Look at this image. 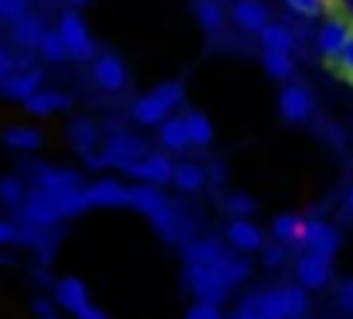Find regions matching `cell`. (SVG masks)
Here are the masks:
<instances>
[{"mask_svg": "<svg viewBox=\"0 0 353 319\" xmlns=\"http://www.w3.org/2000/svg\"><path fill=\"white\" fill-rule=\"evenodd\" d=\"M55 31L62 35V41H65V48H69V59H79V62L97 59V41H93L86 21H83L76 10L59 14V28H55Z\"/></svg>", "mask_w": 353, "mask_h": 319, "instance_id": "obj_1", "label": "cell"}, {"mask_svg": "<svg viewBox=\"0 0 353 319\" xmlns=\"http://www.w3.org/2000/svg\"><path fill=\"white\" fill-rule=\"evenodd\" d=\"M278 113L288 124H309L316 117V97H312V90L302 86V83H285L281 93H278Z\"/></svg>", "mask_w": 353, "mask_h": 319, "instance_id": "obj_2", "label": "cell"}, {"mask_svg": "<svg viewBox=\"0 0 353 319\" xmlns=\"http://www.w3.org/2000/svg\"><path fill=\"white\" fill-rule=\"evenodd\" d=\"M21 220L28 223V226H41V230H55L59 226V220H62V213L55 206V200H52V193H45V189H28V196H24V203H21Z\"/></svg>", "mask_w": 353, "mask_h": 319, "instance_id": "obj_3", "label": "cell"}, {"mask_svg": "<svg viewBox=\"0 0 353 319\" xmlns=\"http://www.w3.org/2000/svg\"><path fill=\"white\" fill-rule=\"evenodd\" d=\"M93 83L103 90V93H123L130 86V72H127V62L120 59L117 52H103L93 59Z\"/></svg>", "mask_w": 353, "mask_h": 319, "instance_id": "obj_4", "label": "cell"}, {"mask_svg": "<svg viewBox=\"0 0 353 319\" xmlns=\"http://www.w3.org/2000/svg\"><path fill=\"white\" fill-rule=\"evenodd\" d=\"M353 35V24L347 17H336V14H330L326 17V24L319 28V35H316V48H319V55L333 66L336 59H340V52L347 48V41H350Z\"/></svg>", "mask_w": 353, "mask_h": 319, "instance_id": "obj_5", "label": "cell"}, {"mask_svg": "<svg viewBox=\"0 0 353 319\" xmlns=\"http://www.w3.org/2000/svg\"><path fill=\"white\" fill-rule=\"evenodd\" d=\"M295 278H299V285L309 289V292L326 289L330 278H333V258L316 254V251H302V258L295 261Z\"/></svg>", "mask_w": 353, "mask_h": 319, "instance_id": "obj_6", "label": "cell"}, {"mask_svg": "<svg viewBox=\"0 0 353 319\" xmlns=\"http://www.w3.org/2000/svg\"><path fill=\"white\" fill-rule=\"evenodd\" d=\"M123 175H130L134 182H151V186H168L175 175V162L168 155H144L137 162H130L123 168Z\"/></svg>", "mask_w": 353, "mask_h": 319, "instance_id": "obj_7", "label": "cell"}, {"mask_svg": "<svg viewBox=\"0 0 353 319\" xmlns=\"http://www.w3.org/2000/svg\"><path fill=\"white\" fill-rule=\"evenodd\" d=\"M86 203H90V210L130 206V186H123L120 179H97L86 186Z\"/></svg>", "mask_w": 353, "mask_h": 319, "instance_id": "obj_8", "label": "cell"}, {"mask_svg": "<svg viewBox=\"0 0 353 319\" xmlns=\"http://www.w3.org/2000/svg\"><path fill=\"white\" fill-rule=\"evenodd\" d=\"M227 244L234 247L236 254H257L264 247V233L250 216H230L227 223Z\"/></svg>", "mask_w": 353, "mask_h": 319, "instance_id": "obj_9", "label": "cell"}, {"mask_svg": "<svg viewBox=\"0 0 353 319\" xmlns=\"http://www.w3.org/2000/svg\"><path fill=\"white\" fill-rule=\"evenodd\" d=\"M230 21H234L236 31H243V35H261L271 24V14H268L264 0H234Z\"/></svg>", "mask_w": 353, "mask_h": 319, "instance_id": "obj_10", "label": "cell"}, {"mask_svg": "<svg viewBox=\"0 0 353 319\" xmlns=\"http://www.w3.org/2000/svg\"><path fill=\"white\" fill-rule=\"evenodd\" d=\"M52 302L59 306V309H65V313H83L93 299H90V289H86V282L83 278H76V275H69V278H59L55 282V289H52Z\"/></svg>", "mask_w": 353, "mask_h": 319, "instance_id": "obj_11", "label": "cell"}, {"mask_svg": "<svg viewBox=\"0 0 353 319\" xmlns=\"http://www.w3.org/2000/svg\"><path fill=\"white\" fill-rule=\"evenodd\" d=\"M34 186L45 193H65V189H86L83 172L76 168H55V165H38L34 168Z\"/></svg>", "mask_w": 353, "mask_h": 319, "instance_id": "obj_12", "label": "cell"}, {"mask_svg": "<svg viewBox=\"0 0 353 319\" xmlns=\"http://www.w3.org/2000/svg\"><path fill=\"white\" fill-rule=\"evenodd\" d=\"M299 247L333 258V254L340 251V233H336L326 220H305V233H302V244H299Z\"/></svg>", "mask_w": 353, "mask_h": 319, "instance_id": "obj_13", "label": "cell"}, {"mask_svg": "<svg viewBox=\"0 0 353 319\" xmlns=\"http://www.w3.org/2000/svg\"><path fill=\"white\" fill-rule=\"evenodd\" d=\"M185 285L192 289V296L196 299H203V302H223L227 299V289L216 282V275H213V268H206V264H192V268H185Z\"/></svg>", "mask_w": 353, "mask_h": 319, "instance_id": "obj_14", "label": "cell"}, {"mask_svg": "<svg viewBox=\"0 0 353 319\" xmlns=\"http://www.w3.org/2000/svg\"><path fill=\"white\" fill-rule=\"evenodd\" d=\"M45 86V72L41 69H14L7 79H0V97L7 100H28L31 93H38Z\"/></svg>", "mask_w": 353, "mask_h": 319, "instance_id": "obj_15", "label": "cell"}, {"mask_svg": "<svg viewBox=\"0 0 353 319\" xmlns=\"http://www.w3.org/2000/svg\"><path fill=\"white\" fill-rule=\"evenodd\" d=\"M206 268H213V275H216V282L230 292L236 289L240 282H247V275H250V261L243 258V254H230V251H223L213 264H206Z\"/></svg>", "mask_w": 353, "mask_h": 319, "instance_id": "obj_16", "label": "cell"}, {"mask_svg": "<svg viewBox=\"0 0 353 319\" xmlns=\"http://www.w3.org/2000/svg\"><path fill=\"white\" fill-rule=\"evenodd\" d=\"M130 117H134V124H141V127H161V124L172 117V106L151 90V93H144V97H137V100L130 104Z\"/></svg>", "mask_w": 353, "mask_h": 319, "instance_id": "obj_17", "label": "cell"}, {"mask_svg": "<svg viewBox=\"0 0 353 319\" xmlns=\"http://www.w3.org/2000/svg\"><path fill=\"white\" fill-rule=\"evenodd\" d=\"M227 247H223V240H216V237H192V240H185L182 244V261H185V268H192V264H213L220 254H223Z\"/></svg>", "mask_w": 353, "mask_h": 319, "instance_id": "obj_18", "label": "cell"}, {"mask_svg": "<svg viewBox=\"0 0 353 319\" xmlns=\"http://www.w3.org/2000/svg\"><path fill=\"white\" fill-rule=\"evenodd\" d=\"M10 31H14V45L17 48H24V52H38V41L45 38V21L38 17V14H24L17 24H10Z\"/></svg>", "mask_w": 353, "mask_h": 319, "instance_id": "obj_19", "label": "cell"}, {"mask_svg": "<svg viewBox=\"0 0 353 319\" xmlns=\"http://www.w3.org/2000/svg\"><path fill=\"white\" fill-rule=\"evenodd\" d=\"M69 141H72V148H76L79 155H90V151H100L103 134H100V127H97L93 120L76 117V120L69 124Z\"/></svg>", "mask_w": 353, "mask_h": 319, "instance_id": "obj_20", "label": "cell"}, {"mask_svg": "<svg viewBox=\"0 0 353 319\" xmlns=\"http://www.w3.org/2000/svg\"><path fill=\"white\" fill-rule=\"evenodd\" d=\"M206 182H210V175H206V168L199 165V162H179L175 165V175H172V186L179 189V193H203L206 189Z\"/></svg>", "mask_w": 353, "mask_h": 319, "instance_id": "obj_21", "label": "cell"}, {"mask_svg": "<svg viewBox=\"0 0 353 319\" xmlns=\"http://www.w3.org/2000/svg\"><path fill=\"white\" fill-rule=\"evenodd\" d=\"M65 106H69V97H65V93L45 90V86L24 100V110H28L31 117H52V113H59V110H65Z\"/></svg>", "mask_w": 353, "mask_h": 319, "instance_id": "obj_22", "label": "cell"}, {"mask_svg": "<svg viewBox=\"0 0 353 319\" xmlns=\"http://www.w3.org/2000/svg\"><path fill=\"white\" fill-rule=\"evenodd\" d=\"M271 233H274L278 244L299 247V244H302V233H305V216H299V213H281V216L271 223Z\"/></svg>", "mask_w": 353, "mask_h": 319, "instance_id": "obj_23", "label": "cell"}, {"mask_svg": "<svg viewBox=\"0 0 353 319\" xmlns=\"http://www.w3.org/2000/svg\"><path fill=\"white\" fill-rule=\"evenodd\" d=\"M257 38H261V48L264 52H295V31L285 21H271Z\"/></svg>", "mask_w": 353, "mask_h": 319, "instance_id": "obj_24", "label": "cell"}, {"mask_svg": "<svg viewBox=\"0 0 353 319\" xmlns=\"http://www.w3.org/2000/svg\"><path fill=\"white\" fill-rule=\"evenodd\" d=\"M185 127H189L192 148H210L213 137H216V127H213V120H210L203 110H189V113H185Z\"/></svg>", "mask_w": 353, "mask_h": 319, "instance_id": "obj_25", "label": "cell"}, {"mask_svg": "<svg viewBox=\"0 0 353 319\" xmlns=\"http://www.w3.org/2000/svg\"><path fill=\"white\" fill-rule=\"evenodd\" d=\"M41 130L38 127H28V124H14L3 130V144L14 148V151H38L41 148Z\"/></svg>", "mask_w": 353, "mask_h": 319, "instance_id": "obj_26", "label": "cell"}, {"mask_svg": "<svg viewBox=\"0 0 353 319\" xmlns=\"http://www.w3.org/2000/svg\"><path fill=\"white\" fill-rule=\"evenodd\" d=\"M161 148H165V151H185V148H192L185 117H168V120L161 124Z\"/></svg>", "mask_w": 353, "mask_h": 319, "instance_id": "obj_27", "label": "cell"}, {"mask_svg": "<svg viewBox=\"0 0 353 319\" xmlns=\"http://www.w3.org/2000/svg\"><path fill=\"white\" fill-rule=\"evenodd\" d=\"M261 62H264V72L278 83H288L295 76V55L292 52H264Z\"/></svg>", "mask_w": 353, "mask_h": 319, "instance_id": "obj_28", "label": "cell"}, {"mask_svg": "<svg viewBox=\"0 0 353 319\" xmlns=\"http://www.w3.org/2000/svg\"><path fill=\"white\" fill-rule=\"evenodd\" d=\"M192 10H196V24L206 35H216L223 28V7H220V0H196Z\"/></svg>", "mask_w": 353, "mask_h": 319, "instance_id": "obj_29", "label": "cell"}, {"mask_svg": "<svg viewBox=\"0 0 353 319\" xmlns=\"http://www.w3.org/2000/svg\"><path fill=\"white\" fill-rule=\"evenodd\" d=\"M38 55L48 62V66H62L65 59H69V48H65V41H62V35L52 28V31H45V38L38 41Z\"/></svg>", "mask_w": 353, "mask_h": 319, "instance_id": "obj_30", "label": "cell"}, {"mask_svg": "<svg viewBox=\"0 0 353 319\" xmlns=\"http://www.w3.org/2000/svg\"><path fill=\"white\" fill-rule=\"evenodd\" d=\"M24 196H28V186H24L17 175H3V179H0V206H7V210H21Z\"/></svg>", "mask_w": 353, "mask_h": 319, "instance_id": "obj_31", "label": "cell"}, {"mask_svg": "<svg viewBox=\"0 0 353 319\" xmlns=\"http://www.w3.org/2000/svg\"><path fill=\"white\" fill-rule=\"evenodd\" d=\"M281 296H285V309H288V319L305 316V313H309V289H302L299 282H295V285H285V289H281Z\"/></svg>", "mask_w": 353, "mask_h": 319, "instance_id": "obj_32", "label": "cell"}, {"mask_svg": "<svg viewBox=\"0 0 353 319\" xmlns=\"http://www.w3.org/2000/svg\"><path fill=\"white\" fill-rule=\"evenodd\" d=\"M257 302H261V313H264V319H288V309H285V296H281V289H264V292H257Z\"/></svg>", "mask_w": 353, "mask_h": 319, "instance_id": "obj_33", "label": "cell"}, {"mask_svg": "<svg viewBox=\"0 0 353 319\" xmlns=\"http://www.w3.org/2000/svg\"><path fill=\"white\" fill-rule=\"evenodd\" d=\"M285 7L299 17H323L330 14V0H285Z\"/></svg>", "mask_w": 353, "mask_h": 319, "instance_id": "obj_34", "label": "cell"}, {"mask_svg": "<svg viewBox=\"0 0 353 319\" xmlns=\"http://www.w3.org/2000/svg\"><path fill=\"white\" fill-rule=\"evenodd\" d=\"M154 93L172 106V110H179L182 100H185V86H182L179 79H165V83H158V86H154Z\"/></svg>", "mask_w": 353, "mask_h": 319, "instance_id": "obj_35", "label": "cell"}, {"mask_svg": "<svg viewBox=\"0 0 353 319\" xmlns=\"http://www.w3.org/2000/svg\"><path fill=\"white\" fill-rule=\"evenodd\" d=\"M223 210L230 213V216H254V210H257V203H254L250 196H243V193H234V196H227Z\"/></svg>", "mask_w": 353, "mask_h": 319, "instance_id": "obj_36", "label": "cell"}, {"mask_svg": "<svg viewBox=\"0 0 353 319\" xmlns=\"http://www.w3.org/2000/svg\"><path fill=\"white\" fill-rule=\"evenodd\" d=\"M185 319H223V313H220L216 302H203V299H196L192 309L185 313Z\"/></svg>", "mask_w": 353, "mask_h": 319, "instance_id": "obj_37", "label": "cell"}, {"mask_svg": "<svg viewBox=\"0 0 353 319\" xmlns=\"http://www.w3.org/2000/svg\"><path fill=\"white\" fill-rule=\"evenodd\" d=\"M28 14V0H3V21H10V24H17L21 17Z\"/></svg>", "mask_w": 353, "mask_h": 319, "instance_id": "obj_38", "label": "cell"}, {"mask_svg": "<svg viewBox=\"0 0 353 319\" xmlns=\"http://www.w3.org/2000/svg\"><path fill=\"white\" fill-rule=\"evenodd\" d=\"M230 319H264V313H261V302H257V296L243 299V302H240V309H236Z\"/></svg>", "mask_w": 353, "mask_h": 319, "instance_id": "obj_39", "label": "cell"}, {"mask_svg": "<svg viewBox=\"0 0 353 319\" xmlns=\"http://www.w3.org/2000/svg\"><path fill=\"white\" fill-rule=\"evenodd\" d=\"M17 237H21V226L0 216V247H7V244H17Z\"/></svg>", "mask_w": 353, "mask_h": 319, "instance_id": "obj_40", "label": "cell"}, {"mask_svg": "<svg viewBox=\"0 0 353 319\" xmlns=\"http://www.w3.org/2000/svg\"><path fill=\"white\" fill-rule=\"evenodd\" d=\"M336 306H340L343 313H350L353 316V278L350 282H343V285L336 289Z\"/></svg>", "mask_w": 353, "mask_h": 319, "instance_id": "obj_41", "label": "cell"}, {"mask_svg": "<svg viewBox=\"0 0 353 319\" xmlns=\"http://www.w3.org/2000/svg\"><path fill=\"white\" fill-rule=\"evenodd\" d=\"M333 66H336V69H340L343 76H350V79H353V35H350V41H347V48L340 52V59H336Z\"/></svg>", "mask_w": 353, "mask_h": 319, "instance_id": "obj_42", "label": "cell"}, {"mask_svg": "<svg viewBox=\"0 0 353 319\" xmlns=\"http://www.w3.org/2000/svg\"><path fill=\"white\" fill-rule=\"evenodd\" d=\"M285 254H288V247H285V244H274V247L264 251V264H268V268H278V264L285 261Z\"/></svg>", "mask_w": 353, "mask_h": 319, "instance_id": "obj_43", "label": "cell"}, {"mask_svg": "<svg viewBox=\"0 0 353 319\" xmlns=\"http://www.w3.org/2000/svg\"><path fill=\"white\" fill-rule=\"evenodd\" d=\"M319 130H323V137H326V141H333L336 148L343 144V127H340V124H319Z\"/></svg>", "mask_w": 353, "mask_h": 319, "instance_id": "obj_44", "label": "cell"}, {"mask_svg": "<svg viewBox=\"0 0 353 319\" xmlns=\"http://www.w3.org/2000/svg\"><path fill=\"white\" fill-rule=\"evenodd\" d=\"M14 69H17V62H14V55H10V52H7V48L0 45V79H7V76H10Z\"/></svg>", "mask_w": 353, "mask_h": 319, "instance_id": "obj_45", "label": "cell"}, {"mask_svg": "<svg viewBox=\"0 0 353 319\" xmlns=\"http://www.w3.org/2000/svg\"><path fill=\"white\" fill-rule=\"evenodd\" d=\"M76 319H110V316H107V313H103V309H97V306H93V302H90V306H86V309H83V313H76Z\"/></svg>", "mask_w": 353, "mask_h": 319, "instance_id": "obj_46", "label": "cell"}, {"mask_svg": "<svg viewBox=\"0 0 353 319\" xmlns=\"http://www.w3.org/2000/svg\"><path fill=\"white\" fill-rule=\"evenodd\" d=\"M206 175H210L213 182H227V168H223V165H210V168H206Z\"/></svg>", "mask_w": 353, "mask_h": 319, "instance_id": "obj_47", "label": "cell"}, {"mask_svg": "<svg viewBox=\"0 0 353 319\" xmlns=\"http://www.w3.org/2000/svg\"><path fill=\"white\" fill-rule=\"evenodd\" d=\"M347 213H353V186L347 189Z\"/></svg>", "mask_w": 353, "mask_h": 319, "instance_id": "obj_48", "label": "cell"}, {"mask_svg": "<svg viewBox=\"0 0 353 319\" xmlns=\"http://www.w3.org/2000/svg\"><path fill=\"white\" fill-rule=\"evenodd\" d=\"M72 3H76V7H83V3H90V0H72Z\"/></svg>", "mask_w": 353, "mask_h": 319, "instance_id": "obj_49", "label": "cell"}, {"mask_svg": "<svg viewBox=\"0 0 353 319\" xmlns=\"http://www.w3.org/2000/svg\"><path fill=\"white\" fill-rule=\"evenodd\" d=\"M347 7H350V10H353V0H347Z\"/></svg>", "mask_w": 353, "mask_h": 319, "instance_id": "obj_50", "label": "cell"}, {"mask_svg": "<svg viewBox=\"0 0 353 319\" xmlns=\"http://www.w3.org/2000/svg\"><path fill=\"white\" fill-rule=\"evenodd\" d=\"M0 14H3V0H0Z\"/></svg>", "mask_w": 353, "mask_h": 319, "instance_id": "obj_51", "label": "cell"}, {"mask_svg": "<svg viewBox=\"0 0 353 319\" xmlns=\"http://www.w3.org/2000/svg\"><path fill=\"white\" fill-rule=\"evenodd\" d=\"M295 319H309V316H295Z\"/></svg>", "mask_w": 353, "mask_h": 319, "instance_id": "obj_52", "label": "cell"}]
</instances>
